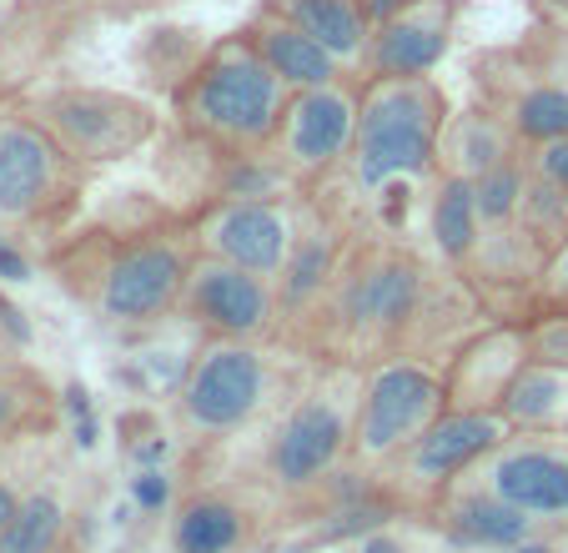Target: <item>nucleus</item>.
Returning a JSON list of instances; mask_svg holds the SVG:
<instances>
[{
	"mask_svg": "<svg viewBox=\"0 0 568 553\" xmlns=\"http://www.w3.org/2000/svg\"><path fill=\"white\" fill-rule=\"evenodd\" d=\"M287 97L236 26L206 41L172 86V131L216 157H262L277 147Z\"/></svg>",
	"mask_w": 568,
	"mask_h": 553,
	"instance_id": "obj_4",
	"label": "nucleus"
},
{
	"mask_svg": "<svg viewBox=\"0 0 568 553\" xmlns=\"http://www.w3.org/2000/svg\"><path fill=\"white\" fill-rule=\"evenodd\" d=\"M257 11L282 16L287 26L307 31L317 46L337 56L353 76H363L367 46H373V26H367L357 0H257Z\"/></svg>",
	"mask_w": 568,
	"mask_h": 553,
	"instance_id": "obj_24",
	"label": "nucleus"
},
{
	"mask_svg": "<svg viewBox=\"0 0 568 553\" xmlns=\"http://www.w3.org/2000/svg\"><path fill=\"white\" fill-rule=\"evenodd\" d=\"M75 549V503L61 483L26 489L16 519L0 529V553H71Z\"/></svg>",
	"mask_w": 568,
	"mask_h": 553,
	"instance_id": "obj_26",
	"label": "nucleus"
},
{
	"mask_svg": "<svg viewBox=\"0 0 568 553\" xmlns=\"http://www.w3.org/2000/svg\"><path fill=\"white\" fill-rule=\"evenodd\" d=\"M514 46L548 76L568 91V16H544L534 11V21L514 36Z\"/></svg>",
	"mask_w": 568,
	"mask_h": 553,
	"instance_id": "obj_30",
	"label": "nucleus"
},
{
	"mask_svg": "<svg viewBox=\"0 0 568 553\" xmlns=\"http://www.w3.org/2000/svg\"><path fill=\"white\" fill-rule=\"evenodd\" d=\"M518 227H524L528 242L544 252V262H548V257H558L568 247V192L528 171L524 207H518Z\"/></svg>",
	"mask_w": 568,
	"mask_h": 553,
	"instance_id": "obj_28",
	"label": "nucleus"
},
{
	"mask_svg": "<svg viewBox=\"0 0 568 553\" xmlns=\"http://www.w3.org/2000/svg\"><path fill=\"white\" fill-rule=\"evenodd\" d=\"M468 6L463 0H423L413 11L373 26V46L363 61V81H418L438 76L453 56Z\"/></svg>",
	"mask_w": 568,
	"mask_h": 553,
	"instance_id": "obj_18",
	"label": "nucleus"
},
{
	"mask_svg": "<svg viewBox=\"0 0 568 553\" xmlns=\"http://www.w3.org/2000/svg\"><path fill=\"white\" fill-rule=\"evenodd\" d=\"M524 342L534 362H558L568 368V312L558 308H534L524 312Z\"/></svg>",
	"mask_w": 568,
	"mask_h": 553,
	"instance_id": "obj_31",
	"label": "nucleus"
},
{
	"mask_svg": "<svg viewBox=\"0 0 568 553\" xmlns=\"http://www.w3.org/2000/svg\"><path fill=\"white\" fill-rule=\"evenodd\" d=\"M524 151H528V171H534V177L554 181V187L568 192V137L544 141V147H524Z\"/></svg>",
	"mask_w": 568,
	"mask_h": 553,
	"instance_id": "obj_33",
	"label": "nucleus"
},
{
	"mask_svg": "<svg viewBox=\"0 0 568 553\" xmlns=\"http://www.w3.org/2000/svg\"><path fill=\"white\" fill-rule=\"evenodd\" d=\"M468 86L473 101L508 121L524 147H544V141L568 137V91L558 81H548L514 41L483 46L468 61Z\"/></svg>",
	"mask_w": 568,
	"mask_h": 553,
	"instance_id": "obj_16",
	"label": "nucleus"
},
{
	"mask_svg": "<svg viewBox=\"0 0 568 553\" xmlns=\"http://www.w3.org/2000/svg\"><path fill=\"white\" fill-rule=\"evenodd\" d=\"M498 418L514 433H568V368L528 358L508 383Z\"/></svg>",
	"mask_w": 568,
	"mask_h": 553,
	"instance_id": "obj_27",
	"label": "nucleus"
},
{
	"mask_svg": "<svg viewBox=\"0 0 568 553\" xmlns=\"http://www.w3.org/2000/svg\"><path fill=\"white\" fill-rule=\"evenodd\" d=\"M312 362L282 342H202L172 398L176 433L196 448H222L262 433L307 383Z\"/></svg>",
	"mask_w": 568,
	"mask_h": 553,
	"instance_id": "obj_3",
	"label": "nucleus"
},
{
	"mask_svg": "<svg viewBox=\"0 0 568 553\" xmlns=\"http://www.w3.org/2000/svg\"><path fill=\"white\" fill-rule=\"evenodd\" d=\"M453 117L448 91L438 76L418 81H363L357 107L353 157L343 167V187L357 202H373L377 192L408 187V181L438 177V141Z\"/></svg>",
	"mask_w": 568,
	"mask_h": 553,
	"instance_id": "obj_6",
	"label": "nucleus"
},
{
	"mask_svg": "<svg viewBox=\"0 0 568 553\" xmlns=\"http://www.w3.org/2000/svg\"><path fill=\"white\" fill-rule=\"evenodd\" d=\"M524 151V141L508 131L504 117L483 107V101H468L463 111H453L448 127H443L438 141V177H463V181H478L488 177L494 167L514 161Z\"/></svg>",
	"mask_w": 568,
	"mask_h": 553,
	"instance_id": "obj_22",
	"label": "nucleus"
},
{
	"mask_svg": "<svg viewBox=\"0 0 568 553\" xmlns=\"http://www.w3.org/2000/svg\"><path fill=\"white\" fill-rule=\"evenodd\" d=\"M21 101L87 171L121 167L146 147H156V137L166 131L161 111L146 97L97 81L36 86V91H21Z\"/></svg>",
	"mask_w": 568,
	"mask_h": 553,
	"instance_id": "obj_8",
	"label": "nucleus"
},
{
	"mask_svg": "<svg viewBox=\"0 0 568 553\" xmlns=\"http://www.w3.org/2000/svg\"><path fill=\"white\" fill-rule=\"evenodd\" d=\"M508 433H514V428L498 413H443L418 443H408L393 463L367 473V483H373L403 519H423V513L448 489H458Z\"/></svg>",
	"mask_w": 568,
	"mask_h": 553,
	"instance_id": "obj_10",
	"label": "nucleus"
},
{
	"mask_svg": "<svg viewBox=\"0 0 568 553\" xmlns=\"http://www.w3.org/2000/svg\"><path fill=\"white\" fill-rule=\"evenodd\" d=\"M357 393H363V368H353V362H312L307 383L257 433L262 443L252 479L277 493L287 509L322 499L337 479H347Z\"/></svg>",
	"mask_w": 568,
	"mask_h": 553,
	"instance_id": "obj_5",
	"label": "nucleus"
},
{
	"mask_svg": "<svg viewBox=\"0 0 568 553\" xmlns=\"http://www.w3.org/2000/svg\"><path fill=\"white\" fill-rule=\"evenodd\" d=\"M91 177L97 171L81 167L21 97L0 111V232L45 257L81 227Z\"/></svg>",
	"mask_w": 568,
	"mask_h": 553,
	"instance_id": "obj_7",
	"label": "nucleus"
},
{
	"mask_svg": "<svg viewBox=\"0 0 568 553\" xmlns=\"http://www.w3.org/2000/svg\"><path fill=\"white\" fill-rule=\"evenodd\" d=\"M524 187H528V151H518L514 161H504V167H494L488 177L473 181V192H478L483 232H498V227H514L518 222Z\"/></svg>",
	"mask_w": 568,
	"mask_h": 553,
	"instance_id": "obj_29",
	"label": "nucleus"
},
{
	"mask_svg": "<svg viewBox=\"0 0 568 553\" xmlns=\"http://www.w3.org/2000/svg\"><path fill=\"white\" fill-rule=\"evenodd\" d=\"M534 308H558L568 312V247L558 257H548L544 276H538V292H534ZM528 308V312H534Z\"/></svg>",
	"mask_w": 568,
	"mask_h": 553,
	"instance_id": "obj_32",
	"label": "nucleus"
},
{
	"mask_svg": "<svg viewBox=\"0 0 568 553\" xmlns=\"http://www.w3.org/2000/svg\"><path fill=\"white\" fill-rule=\"evenodd\" d=\"M357 6H363L367 26H383V21H393V16L413 11V6H423V0H357Z\"/></svg>",
	"mask_w": 568,
	"mask_h": 553,
	"instance_id": "obj_34",
	"label": "nucleus"
},
{
	"mask_svg": "<svg viewBox=\"0 0 568 553\" xmlns=\"http://www.w3.org/2000/svg\"><path fill=\"white\" fill-rule=\"evenodd\" d=\"M61 428L55 383L26 358H0V448L41 443Z\"/></svg>",
	"mask_w": 568,
	"mask_h": 553,
	"instance_id": "obj_23",
	"label": "nucleus"
},
{
	"mask_svg": "<svg viewBox=\"0 0 568 553\" xmlns=\"http://www.w3.org/2000/svg\"><path fill=\"white\" fill-rule=\"evenodd\" d=\"M192 222L176 202H131L101 212L41 257L55 288L106 332H151L182 312L196 262Z\"/></svg>",
	"mask_w": 568,
	"mask_h": 553,
	"instance_id": "obj_1",
	"label": "nucleus"
},
{
	"mask_svg": "<svg viewBox=\"0 0 568 553\" xmlns=\"http://www.w3.org/2000/svg\"><path fill=\"white\" fill-rule=\"evenodd\" d=\"M463 483L494 493L548 533H568V433H508Z\"/></svg>",
	"mask_w": 568,
	"mask_h": 553,
	"instance_id": "obj_15",
	"label": "nucleus"
},
{
	"mask_svg": "<svg viewBox=\"0 0 568 553\" xmlns=\"http://www.w3.org/2000/svg\"><path fill=\"white\" fill-rule=\"evenodd\" d=\"M111 553H151V549H146V543H116Z\"/></svg>",
	"mask_w": 568,
	"mask_h": 553,
	"instance_id": "obj_36",
	"label": "nucleus"
},
{
	"mask_svg": "<svg viewBox=\"0 0 568 553\" xmlns=\"http://www.w3.org/2000/svg\"><path fill=\"white\" fill-rule=\"evenodd\" d=\"M176 318L196 328L202 342H282V332H287L277 282L222 262V257H196L192 262Z\"/></svg>",
	"mask_w": 568,
	"mask_h": 553,
	"instance_id": "obj_14",
	"label": "nucleus"
},
{
	"mask_svg": "<svg viewBox=\"0 0 568 553\" xmlns=\"http://www.w3.org/2000/svg\"><path fill=\"white\" fill-rule=\"evenodd\" d=\"M282 509L287 503L257 479L186 489L166 519V553H262Z\"/></svg>",
	"mask_w": 568,
	"mask_h": 553,
	"instance_id": "obj_13",
	"label": "nucleus"
},
{
	"mask_svg": "<svg viewBox=\"0 0 568 553\" xmlns=\"http://www.w3.org/2000/svg\"><path fill=\"white\" fill-rule=\"evenodd\" d=\"M182 212L192 222L202 257H222V262L247 267V272L277 282L302 237V222H307V197L292 192L262 197V202H202L182 207Z\"/></svg>",
	"mask_w": 568,
	"mask_h": 553,
	"instance_id": "obj_12",
	"label": "nucleus"
},
{
	"mask_svg": "<svg viewBox=\"0 0 568 553\" xmlns=\"http://www.w3.org/2000/svg\"><path fill=\"white\" fill-rule=\"evenodd\" d=\"M21 499H26V489L16 479H0V529L16 519V509H21Z\"/></svg>",
	"mask_w": 568,
	"mask_h": 553,
	"instance_id": "obj_35",
	"label": "nucleus"
},
{
	"mask_svg": "<svg viewBox=\"0 0 568 553\" xmlns=\"http://www.w3.org/2000/svg\"><path fill=\"white\" fill-rule=\"evenodd\" d=\"M438 276L443 267L397 232H363L337 288L287 348L307 362H353V368H373L393 352H408Z\"/></svg>",
	"mask_w": 568,
	"mask_h": 553,
	"instance_id": "obj_2",
	"label": "nucleus"
},
{
	"mask_svg": "<svg viewBox=\"0 0 568 553\" xmlns=\"http://www.w3.org/2000/svg\"><path fill=\"white\" fill-rule=\"evenodd\" d=\"M418 523L448 553H514V549H524V543H534L548 533V529H538L534 519H524L518 509L498 503L494 493L473 489V483L448 489Z\"/></svg>",
	"mask_w": 568,
	"mask_h": 553,
	"instance_id": "obj_20",
	"label": "nucleus"
},
{
	"mask_svg": "<svg viewBox=\"0 0 568 553\" xmlns=\"http://www.w3.org/2000/svg\"><path fill=\"white\" fill-rule=\"evenodd\" d=\"M528 362L524 322H483L473 338L453 348L443 362V393H448V413H498L504 408L508 383Z\"/></svg>",
	"mask_w": 568,
	"mask_h": 553,
	"instance_id": "obj_19",
	"label": "nucleus"
},
{
	"mask_svg": "<svg viewBox=\"0 0 568 553\" xmlns=\"http://www.w3.org/2000/svg\"><path fill=\"white\" fill-rule=\"evenodd\" d=\"M443 413H448V393H443V368L438 362L393 352V358L363 368V393H357L347 473H353V479L377 473L408 443H418Z\"/></svg>",
	"mask_w": 568,
	"mask_h": 553,
	"instance_id": "obj_9",
	"label": "nucleus"
},
{
	"mask_svg": "<svg viewBox=\"0 0 568 553\" xmlns=\"http://www.w3.org/2000/svg\"><path fill=\"white\" fill-rule=\"evenodd\" d=\"M483 242V217H478V192L463 177H433L428 181V247L433 262L448 272H468L473 252Z\"/></svg>",
	"mask_w": 568,
	"mask_h": 553,
	"instance_id": "obj_25",
	"label": "nucleus"
},
{
	"mask_svg": "<svg viewBox=\"0 0 568 553\" xmlns=\"http://www.w3.org/2000/svg\"><path fill=\"white\" fill-rule=\"evenodd\" d=\"M131 0H6L0 11V86L26 91L55 56L101 21H121Z\"/></svg>",
	"mask_w": 568,
	"mask_h": 553,
	"instance_id": "obj_17",
	"label": "nucleus"
},
{
	"mask_svg": "<svg viewBox=\"0 0 568 553\" xmlns=\"http://www.w3.org/2000/svg\"><path fill=\"white\" fill-rule=\"evenodd\" d=\"M357 107H363V76L287 97L272 157L282 161V171L292 177V187L302 197H317L333 181H343V167L353 157L357 137Z\"/></svg>",
	"mask_w": 568,
	"mask_h": 553,
	"instance_id": "obj_11",
	"label": "nucleus"
},
{
	"mask_svg": "<svg viewBox=\"0 0 568 553\" xmlns=\"http://www.w3.org/2000/svg\"><path fill=\"white\" fill-rule=\"evenodd\" d=\"M242 36H247L252 51L267 61V71L277 76L287 91H317V86H333V81L353 76L327 46H317L307 31L287 26L272 11H257V6H252V16L242 21Z\"/></svg>",
	"mask_w": 568,
	"mask_h": 553,
	"instance_id": "obj_21",
	"label": "nucleus"
}]
</instances>
